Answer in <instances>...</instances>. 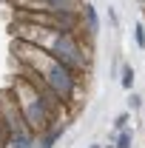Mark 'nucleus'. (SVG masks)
Here are the masks:
<instances>
[{"label":"nucleus","instance_id":"obj_1","mask_svg":"<svg viewBox=\"0 0 145 148\" xmlns=\"http://www.w3.org/2000/svg\"><path fill=\"white\" fill-rule=\"evenodd\" d=\"M12 94H14V100H17L20 111H23V117H26V123H29V128L34 131V134H43L46 128H51L54 125V114L49 111L46 106V100L40 97L34 86L26 80V77H20L17 83L12 86Z\"/></svg>","mask_w":145,"mask_h":148},{"label":"nucleus","instance_id":"obj_2","mask_svg":"<svg viewBox=\"0 0 145 148\" xmlns=\"http://www.w3.org/2000/svg\"><path fill=\"white\" fill-rule=\"evenodd\" d=\"M51 57L57 63L68 66L77 74H85L88 71V63H91V54L83 49L80 34H68V32H57V40L51 46Z\"/></svg>","mask_w":145,"mask_h":148},{"label":"nucleus","instance_id":"obj_3","mask_svg":"<svg viewBox=\"0 0 145 148\" xmlns=\"http://www.w3.org/2000/svg\"><path fill=\"white\" fill-rule=\"evenodd\" d=\"M43 80L54 88V94L63 100V106H71L74 100H77L80 83H83V74L71 71L68 66H63V63H57V60H54V66L43 74Z\"/></svg>","mask_w":145,"mask_h":148},{"label":"nucleus","instance_id":"obj_4","mask_svg":"<svg viewBox=\"0 0 145 148\" xmlns=\"http://www.w3.org/2000/svg\"><path fill=\"white\" fill-rule=\"evenodd\" d=\"M12 51H14V57H17V66H20V69L37 71L40 77L54 66L51 51H46L43 46H34V43H26V40H20V37L12 40Z\"/></svg>","mask_w":145,"mask_h":148},{"label":"nucleus","instance_id":"obj_5","mask_svg":"<svg viewBox=\"0 0 145 148\" xmlns=\"http://www.w3.org/2000/svg\"><path fill=\"white\" fill-rule=\"evenodd\" d=\"M12 34L26 40V43H34V46H43L46 51H51L57 40V29L51 26H40V23H26V20H14L12 23Z\"/></svg>","mask_w":145,"mask_h":148},{"label":"nucleus","instance_id":"obj_6","mask_svg":"<svg viewBox=\"0 0 145 148\" xmlns=\"http://www.w3.org/2000/svg\"><path fill=\"white\" fill-rule=\"evenodd\" d=\"M83 23L88 29V37H97V32H100V17H97V9L91 3H83Z\"/></svg>","mask_w":145,"mask_h":148},{"label":"nucleus","instance_id":"obj_7","mask_svg":"<svg viewBox=\"0 0 145 148\" xmlns=\"http://www.w3.org/2000/svg\"><path fill=\"white\" fill-rule=\"evenodd\" d=\"M34 137L31 131H26V134H9L6 137V148H34Z\"/></svg>","mask_w":145,"mask_h":148},{"label":"nucleus","instance_id":"obj_8","mask_svg":"<svg viewBox=\"0 0 145 148\" xmlns=\"http://www.w3.org/2000/svg\"><path fill=\"white\" fill-rule=\"evenodd\" d=\"M66 134V125H51V128L43 131V137H40V145L37 148H54V143Z\"/></svg>","mask_w":145,"mask_h":148},{"label":"nucleus","instance_id":"obj_9","mask_svg":"<svg viewBox=\"0 0 145 148\" xmlns=\"http://www.w3.org/2000/svg\"><path fill=\"white\" fill-rule=\"evenodd\" d=\"M134 80H137V77H134V69H131V66H122V77H120V83H122L125 91L134 88Z\"/></svg>","mask_w":145,"mask_h":148},{"label":"nucleus","instance_id":"obj_10","mask_svg":"<svg viewBox=\"0 0 145 148\" xmlns=\"http://www.w3.org/2000/svg\"><path fill=\"white\" fill-rule=\"evenodd\" d=\"M131 140H134V131L122 128L120 134H117V143H114V145H117V148H131Z\"/></svg>","mask_w":145,"mask_h":148},{"label":"nucleus","instance_id":"obj_11","mask_svg":"<svg viewBox=\"0 0 145 148\" xmlns=\"http://www.w3.org/2000/svg\"><path fill=\"white\" fill-rule=\"evenodd\" d=\"M134 40H137L140 49H145V23H137L134 26Z\"/></svg>","mask_w":145,"mask_h":148},{"label":"nucleus","instance_id":"obj_12","mask_svg":"<svg viewBox=\"0 0 145 148\" xmlns=\"http://www.w3.org/2000/svg\"><path fill=\"white\" fill-rule=\"evenodd\" d=\"M128 106H131V111H140V108H142V97L131 91V97H128Z\"/></svg>","mask_w":145,"mask_h":148},{"label":"nucleus","instance_id":"obj_13","mask_svg":"<svg viewBox=\"0 0 145 148\" xmlns=\"http://www.w3.org/2000/svg\"><path fill=\"white\" fill-rule=\"evenodd\" d=\"M128 123H131V117H128V114H120V117L114 120V128L122 131V128H128Z\"/></svg>","mask_w":145,"mask_h":148},{"label":"nucleus","instance_id":"obj_14","mask_svg":"<svg viewBox=\"0 0 145 148\" xmlns=\"http://www.w3.org/2000/svg\"><path fill=\"white\" fill-rule=\"evenodd\" d=\"M105 148H117V145H105Z\"/></svg>","mask_w":145,"mask_h":148},{"label":"nucleus","instance_id":"obj_15","mask_svg":"<svg viewBox=\"0 0 145 148\" xmlns=\"http://www.w3.org/2000/svg\"><path fill=\"white\" fill-rule=\"evenodd\" d=\"M91 148H100V145H91Z\"/></svg>","mask_w":145,"mask_h":148}]
</instances>
